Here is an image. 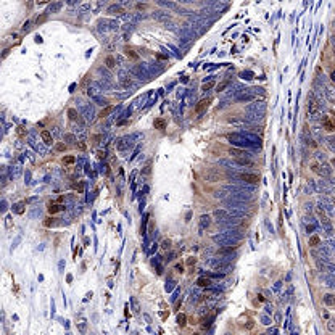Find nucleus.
<instances>
[{
  "mask_svg": "<svg viewBox=\"0 0 335 335\" xmlns=\"http://www.w3.org/2000/svg\"><path fill=\"white\" fill-rule=\"evenodd\" d=\"M240 179L243 180V182H248V184H258V182H259V176H256V174H248V172L240 174Z\"/></svg>",
  "mask_w": 335,
  "mask_h": 335,
  "instance_id": "obj_1",
  "label": "nucleus"
},
{
  "mask_svg": "<svg viewBox=\"0 0 335 335\" xmlns=\"http://www.w3.org/2000/svg\"><path fill=\"white\" fill-rule=\"evenodd\" d=\"M209 103H211V98H203V100H200L198 105L195 106V111L198 113V115H201V113H203V111L209 106Z\"/></svg>",
  "mask_w": 335,
  "mask_h": 335,
  "instance_id": "obj_2",
  "label": "nucleus"
},
{
  "mask_svg": "<svg viewBox=\"0 0 335 335\" xmlns=\"http://www.w3.org/2000/svg\"><path fill=\"white\" fill-rule=\"evenodd\" d=\"M227 139H229L232 143H237V145H245V143H247V139H245V137H242V135H237V134L227 135Z\"/></svg>",
  "mask_w": 335,
  "mask_h": 335,
  "instance_id": "obj_3",
  "label": "nucleus"
},
{
  "mask_svg": "<svg viewBox=\"0 0 335 335\" xmlns=\"http://www.w3.org/2000/svg\"><path fill=\"white\" fill-rule=\"evenodd\" d=\"M106 11L110 13V15H123V7L119 3H116V5H111V7H108V10Z\"/></svg>",
  "mask_w": 335,
  "mask_h": 335,
  "instance_id": "obj_4",
  "label": "nucleus"
},
{
  "mask_svg": "<svg viewBox=\"0 0 335 335\" xmlns=\"http://www.w3.org/2000/svg\"><path fill=\"white\" fill-rule=\"evenodd\" d=\"M324 129H326V131H329V132H332V131L335 129V123L332 121L330 118H329V116H326V118H324Z\"/></svg>",
  "mask_w": 335,
  "mask_h": 335,
  "instance_id": "obj_5",
  "label": "nucleus"
},
{
  "mask_svg": "<svg viewBox=\"0 0 335 335\" xmlns=\"http://www.w3.org/2000/svg\"><path fill=\"white\" fill-rule=\"evenodd\" d=\"M41 139H42V142H44V143L50 145V143H52V134H50L49 131H42L41 132Z\"/></svg>",
  "mask_w": 335,
  "mask_h": 335,
  "instance_id": "obj_6",
  "label": "nucleus"
},
{
  "mask_svg": "<svg viewBox=\"0 0 335 335\" xmlns=\"http://www.w3.org/2000/svg\"><path fill=\"white\" fill-rule=\"evenodd\" d=\"M153 18H156L158 21H168L169 20V15L164 13V11H155L153 13Z\"/></svg>",
  "mask_w": 335,
  "mask_h": 335,
  "instance_id": "obj_7",
  "label": "nucleus"
},
{
  "mask_svg": "<svg viewBox=\"0 0 335 335\" xmlns=\"http://www.w3.org/2000/svg\"><path fill=\"white\" fill-rule=\"evenodd\" d=\"M63 209H65L63 205H50V206H49V213H50V214H55V213L63 211Z\"/></svg>",
  "mask_w": 335,
  "mask_h": 335,
  "instance_id": "obj_8",
  "label": "nucleus"
},
{
  "mask_svg": "<svg viewBox=\"0 0 335 335\" xmlns=\"http://www.w3.org/2000/svg\"><path fill=\"white\" fill-rule=\"evenodd\" d=\"M131 305H132V311H134L135 314H139V313H140V306H139V301H137V298H134V297H132V298H131Z\"/></svg>",
  "mask_w": 335,
  "mask_h": 335,
  "instance_id": "obj_9",
  "label": "nucleus"
},
{
  "mask_svg": "<svg viewBox=\"0 0 335 335\" xmlns=\"http://www.w3.org/2000/svg\"><path fill=\"white\" fill-rule=\"evenodd\" d=\"M24 203H16V205H13V211L15 213H18V214H23L24 213Z\"/></svg>",
  "mask_w": 335,
  "mask_h": 335,
  "instance_id": "obj_10",
  "label": "nucleus"
},
{
  "mask_svg": "<svg viewBox=\"0 0 335 335\" xmlns=\"http://www.w3.org/2000/svg\"><path fill=\"white\" fill-rule=\"evenodd\" d=\"M121 84H123L124 87H129V86L132 84L131 79H129V76H127V74H124V73H121Z\"/></svg>",
  "mask_w": 335,
  "mask_h": 335,
  "instance_id": "obj_11",
  "label": "nucleus"
},
{
  "mask_svg": "<svg viewBox=\"0 0 335 335\" xmlns=\"http://www.w3.org/2000/svg\"><path fill=\"white\" fill-rule=\"evenodd\" d=\"M164 127H166V121L164 119H161V118H158L155 121V129H159V131H163Z\"/></svg>",
  "mask_w": 335,
  "mask_h": 335,
  "instance_id": "obj_12",
  "label": "nucleus"
},
{
  "mask_svg": "<svg viewBox=\"0 0 335 335\" xmlns=\"http://www.w3.org/2000/svg\"><path fill=\"white\" fill-rule=\"evenodd\" d=\"M68 115H70V118L73 119V121H81V118H79V115H78V111L74 110V108H70V110H68Z\"/></svg>",
  "mask_w": 335,
  "mask_h": 335,
  "instance_id": "obj_13",
  "label": "nucleus"
},
{
  "mask_svg": "<svg viewBox=\"0 0 335 335\" xmlns=\"http://www.w3.org/2000/svg\"><path fill=\"white\" fill-rule=\"evenodd\" d=\"M230 155L235 156V158H240V156H245L247 153L245 151H242V150H238V148H230Z\"/></svg>",
  "mask_w": 335,
  "mask_h": 335,
  "instance_id": "obj_14",
  "label": "nucleus"
},
{
  "mask_svg": "<svg viewBox=\"0 0 335 335\" xmlns=\"http://www.w3.org/2000/svg\"><path fill=\"white\" fill-rule=\"evenodd\" d=\"M61 2H57V3H53V5H50V8H49V13H57V11H60V8H61Z\"/></svg>",
  "mask_w": 335,
  "mask_h": 335,
  "instance_id": "obj_15",
  "label": "nucleus"
},
{
  "mask_svg": "<svg viewBox=\"0 0 335 335\" xmlns=\"http://www.w3.org/2000/svg\"><path fill=\"white\" fill-rule=\"evenodd\" d=\"M113 110H115L113 106H106L105 110H102V113H100L98 116H100V118H106V116L110 115V113H113Z\"/></svg>",
  "mask_w": 335,
  "mask_h": 335,
  "instance_id": "obj_16",
  "label": "nucleus"
},
{
  "mask_svg": "<svg viewBox=\"0 0 335 335\" xmlns=\"http://www.w3.org/2000/svg\"><path fill=\"white\" fill-rule=\"evenodd\" d=\"M316 110H317V103H316L314 100H309V102H308V111H309V113H314Z\"/></svg>",
  "mask_w": 335,
  "mask_h": 335,
  "instance_id": "obj_17",
  "label": "nucleus"
},
{
  "mask_svg": "<svg viewBox=\"0 0 335 335\" xmlns=\"http://www.w3.org/2000/svg\"><path fill=\"white\" fill-rule=\"evenodd\" d=\"M319 243H321V238L317 237V235H313V237L309 238V245L311 247H317Z\"/></svg>",
  "mask_w": 335,
  "mask_h": 335,
  "instance_id": "obj_18",
  "label": "nucleus"
},
{
  "mask_svg": "<svg viewBox=\"0 0 335 335\" xmlns=\"http://www.w3.org/2000/svg\"><path fill=\"white\" fill-rule=\"evenodd\" d=\"M106 68H110V70H111V68H115V58H113V57H106Z\"/></svg>",
  "mask_w": 335,
  "mask_h": 335,
  "instance_id": "obj_19",
  "label": "nucleus"
},
{
  "mask_svg": "<svg viewBox=\"0 0 335 335\" xmlns=\"http://www.w3.org/2000/svg\"><path fill=\"white\" fill-rule=\"evenodd\" d=\"M158 3H159V5H163V7H166V8H171V10H176V8H177V7H176L174 3H169V2H164V0H159Z\"/></svg>",
  "mask_w": 335,
  "mask_h": 335,
  "instance_id": "obj_20",
  "label": "nucleus"
},
{
  "mask_svg": "<svg viewBox=\"0 0 335 335\" xmlns=\"http://www.w3.org/2000/svg\"><path fill=\"white\" fill-rule=\"evenodd\" d=\"M126 55H127V57H131L132 60H137V58H139V55H137L132 49H126Z\"/></svg>",
  "mask_w": 335,
  "mask_h": 335,
  "instance_id": "obj_21",
  "label": "nucleus"
},
{
  "mask_svg": "<svg viewBox=\"0 0 335 335\" xmlns=\"http://www.w3.org/2000/svg\"><path fill=\"white\" fill-rule=\"evenodd\" d=\"M197 284H198L200 287H208L209 285V280H208V279H205V277H200L198 280H197Z\"/></svg>",
  "mask_w": 335,
  "mask_h": 335,
  "instance_id": "obj_22",
  "label": "nucleus"
},
{
  "mask_svg": "<svg viewBox=\"0 0 335 335\" xmlns=\"http://www.w3.org/2000/svg\"><path fill=\"white\" fill-rule=\"evenodd\" d=\"M213 87H214V82H213V81H209V82H205L203 86H201V90H205V92H206V90L213 89Z\"/></svg>",
  "mask_w": 335,
  "mask_h": 335,
  "instance_id": "obj_23",
  "label": "nucleus"
},
{
  "mask_svg": "<svg viewBox=\"0 0 335 335\" xmlns=\"http://www.w3.org/2000/svg\"><path fill=\"white\" fill-rule=\"evenodd\" d=\"M185 321H187V317H185V314H179V316H177V324H179L180 327H182V326H185Z\"/></svg>",
  "mask_w": 335,
  "mask_h": 335,
  "instance_id": "obj_24",
  "label": "nucleus"
},
{
  "mask_svg": "<svg viewBox=\"0 0 335 335\" xmlns=\"http://www.w3.org/2000/svg\"><path fill=\"white\" fill-rule=\"evenodd\" d=\"M237 163L242 164V166H245V164H251V161L247 159V158H243V156H240V158H237Z\"/></svg>",
  "mask_w": 335,
  "mask_h": 335,
  "instance_id": "obj_25",
  "label": "nucleus"
},
{
  "mask_svg": "<svg viewBox=\"0 0 335 335\" xmlns=\"http://www.w3.org/2000/svg\"><path fill=\"white\" fill-rule=\"evenodd\" d=\"M74 161H76V158H74V156H71V155L63 158V163H66V164H73Z\"/></svg>",
  "mask_w": 335,
  "mask_h": 335,
  "instance_id": "obj_26",
  "label": "nucleus"
},
{
  "mask_svg": "<svg viewBox=\"0 0 335 335\" xmlns=\"http://www.w3.org/2000/svg\"><path fill=\"white\" fill-rule=\"evenodd\" d=\"M214 216L217 217V221H222V219H224L226 216H227V214H226L224 211H216V213H214Z\"/></svg>",
  "mask_w": 335,
  "mask_h": 335,
  "instance_id": "obj_27",
  "label": "nucleus"
},
{
  "mask_svg": "<svg viewBox=\"0 0 335 335\" xmlns=\"http://www.w3.org/2000/svg\"><path fill=\"white\" fill-rule=\"evenodd\" d=\"M326 303H327V305H334L335 298L332 297V295H326Z\"/></svg>",
  "mask_w": 335,
  "mask_h": 335,
  "instance_id": "obj_28",
  "label": "nucleus"
},
{
  "mask_svg": "<svg viewBox=\"0 0 335 335\" xmlns=\"http://www.w3.org/2000/svg\"><path fill=\"white\" fill-rule=\"evenodd\" d=\"M74 188L78 190V193H82V192H84V184H76V185H74Z\"/></svg>",
  "mask_w": 335,
  "mask_h": 335,
  "instance_id": "obj_29",
  "label": "nucleus"
},
{
  "mask_svg": "<svg viewBox=\"0 0 335 335\" xmlns=\"http://www.w3.org/2000/svg\"><path fill=\"white\" fill-rule=\"evenodd\" d=\"M227 84H229V82H227V81H224V82H221V84H219V86H217V90H219V92H221V90H224V89H226V87H227Z\"/></svg>",
  "mask_w": 335,
  "mask_h": 335,
  "instance_id": "obj_30",
  "label": "nucleus"
},
{
  "mask_svg": "<svg viewBox=\"0 0 335 335\" xmlns=\"http://www.w3.org/2000/svg\"><path fill=\"white\" fill-rule=\"evenodd\" d=\"M65 140H66V142H74L76 139H74L73 134H66V135H65Z\"/></svg>",
  "mask_w": 335,
  "mask_h": 335,
  "instance_id": "obj_31",
  "label": "nucleus"
},
{
  "mask_svg": "<svg viewBox=\"0 0 335 335\" xmlns=\"http://www.w3.org/2000/svg\"><path fill=\"white\" fill-rule=\"evenodd\" d=\"M208 224H209V217L208 216H203V217H201V226L205 227V226H208Z\"/></svg>",
  "mask_w": 335,
  "mask_h": 335,
  "instance_id": "obj_32",
  "label": "nucleus"
},
{
  "mask_svg": "<svg viewBox=\"0 0 335 335\" xmlns=\"http://www.w3.org/2000/svg\"><path fill=\"white\" fill-rule=\"evenodd\" d=\"M169 247H171V242H169V240H164L163 243H161V248H164V250H168Z\"/></svg>",
  "mask_w": 335,
  "mask_h": 335,
  "instance_id": "obj_33",
  "label": "nucleus"
},
{
  "mask_svg": "<svg viewBox=\"0 0 335 335\" xmlns=\"http://www.w3.org/2000/svg\"><path fill=\"white\" fill-rule=\"evenodd\" d=\"M5 226H7L8 229H10V227H11V217H10V216H7V217H5Z\"/></svg>",
  "mask_w": 335,
  "mask_h": 335,
  "instance_id": "obj_34",
  "label": "nucleus"
},
{
  "mask_svg": "<svg viewBox=\"0 0 335 335\" xmlns=\"http://www.w3.org/2000/svg\"><path fill=\"white\" fill-rule=\"evenodd\" d=\"M45 18H47V15H42V16H39L36 20V23H37V24H41V23H44V21H45Z\"/></svg>",
  "mask_w": 335,
  "mask_h": 335,
  "instance_id": "obj_35",
  "label": "nucleus"
},
{
  "mask_svg": "<svg viewBox=\"0 0 335 335\" xmlns=\"http://www.w3.org/2000/svg\"><path fill=\"white\" fill-rule=\"evenodd\" d=\"M65 148H66L65 143H58V145H57V150H58V151H63Z\"/></svg>",
  "mask_w": 335,
  "mask_h": 335,
  "instance_id": "obj_36",
  "label": "nucleus"
},
{
  "mask_svg": "<svg viewBox=\"0 0 335 335\" xmlns=\"http://www.w3.org/2000/svg\"><path fill=\"white\" fill-rule=\"evenodd\" d=\"M29 26H31V23H29V21H26L24 24H23V31H26V32H28V31H29Z\"/></svg>",
  "mask_w": 335,
  "mask_h": 335,
  "instance_id": "obj_37",
  "label": "nucleus"
},
{
  "mask_svg": "<svg viewBox=\"0 0 335 335\" xmlns=\"http://www.w3.org/2000/svg\"><path fill=\"white\" fill-rule=\"evenodd\" d=\"M18 134H20L21 137H24V135H26V131L23 129V127H18Z\"/></svg>",
  "mask_w": 335,
  "mask_h": 335,
  "instance_id": "obj_38",
  "label": "nucleus"
},
{
  "mask_svg": "<svg viewBox=\"0 0 335 335\" xmlns=\"http://www.w3.org/2000/svg\"><path fill=\"white\" fill-rule=\"evenodd\" d=\"M37 214H39V216H41V209H34V211H32V213H31V217H34V216H37Z\"/></svg>",
  "mask_w": 335,
  "mask_h": 335,
  "instance_id": "obj_39",
  "label": "nucleus"
},
{
  "mask_svg": "<svg viewBox=\"0 0 335 335\" xmlns=\"http://www.w3.org/2000/svg\"><path fill=\"white\" fill-rule=\"evenodd\" d=\"M79 330H81V332H86V322H81V324H79Z\"/></svg>",
  "mask_w": 335,
  "mask_h": 335,
  "instance_id": "obj_40",
  "label": "nucleus"
},
{
  "mask_svg": "<svg viewBox=\"0 0 335 335\" xmlns=\"http://www.w3.org/2000/svg\"><path fill=\"white\" fill-rule=\"evenodd\" d=\"M137 10H147V5H145V3H139V5H137Z\"/></svg>",
  "mask_w": 335,
  "mask_h": 335,
  "instance_id": "obj_41",
  "label": "nucleus"
},
{
  "mask_svg": "<svg viewBox=\"0 0 335 335\" xmlns=\"http://www.w3.org/2000/svg\"><path fill=\"white\" fill-rule=\"evenodd\" d=\"M66 3L68 5H76V3H79V0H66Z\"/></svg>",
  "mask_w": 335,
  "mask_h": 335,
  "instance_id": "obj_42",
  "label": "nucleus"
},
{
  "mask_svg": "<svg viewBox=\"0 0 335 335\" xmlns=\"http://www.w3.org/2000/svg\"><path fill=\"white\" fill-rule=\"evenodd\" d=\"M176 271H177V272H184V267H182V264H177V266H176Z\"/></svg>",
  "mask_w": 335,
  "mask_h": 335,
  "instance_id": "obj_43",
  "label": "nucleus"
},
{
  "mask_svg": "<svg viewBox=\"0 0 335 335\" xmlns=\"http://www.w3.org/2000/svg\"><path fill=\"white\" fill-rule=\"evenodd\" d=\"M97 155H98V158H105V156H106V153H105V151H102V150H100V151H98V153H97Z\"/></svg>",
  "mask_w": 335,
  "mask_h": 335,
  "instance_id": "obj_44",
  "label": "nucleus"
},
{
  "mask_svg": "<svg viewBox=\"0 0 335 335\" xmlns=\"http://www.w3.org/2000/svg\"><path fill=\"white\" fill-rule=\"evenodd\" d=\"M89 8H90V5H82L79 10H81V11H86V10H89Z\"/></svg>",
  "mask_w": 335,
  "mask_h": 335,
  "instance_id": "obj_45",
  "label": "nucleus"
},
{
  "mask_svg": "<svg viewBox=\"0 0 335 335\" xmlns=\"http://www.w3.org/2000/svg\"><path fill=\"white\" fill-rule=\"evenodd\" d=\"M129 2H131V0H118L119 5H126V3H129Z\"/></svg>",
  "mask_w": 335,
  "mask_h": 335,
  "instance_id": "obj_46",
  "label": "nucleus"
},
{
  "mask_svg": "<svg viewBox=\"0 0 335 335\" xmlns=\"http://www.w3.org/2000/svg\"><path fill=\"white\" fill-rule=\"evenodd\" d=\"M195 263V258H188L187 259V264H193Z\"/></svg>",
  "mask_w": 335,
  "mask_h": 335,
  "instance_id": "obj_47",
  "label": "nucleus"
},
{
  "mask_svg": "<svg viewBox=\"0 0 335 335\" xmlns=\"http://www.w3.org/2000/svg\"><path fill=\"white\" fill-rule=\"evenodd\" d=\"M78 147L81 148V150H86V145H84L82 142H79V143H78Z\"/></svg>",
  "mask_w": 335,
  "mask_h": 335,
  "instance_id": "obj_48",
  "label": "nucleus"
},
{
  "mask_svg": "<svg viewBox=\"0 0 335 335\" xmlns=\"http://www.w3.org/2000/svg\"><path fill=\"white\" fill-rule=\"evenodd\" d=\"M50 224H53V221H52V217H49V219L45 221V226H50Z\"/></svg>",
  "mask_w": 335,
  "mask_h": 335,
  "instance_id": "obj_49",
  "label": "nucleus"
},
{
  "mask_svg": "<svg viewBox=\"0 0 335 335\" xmlns=\"http://www.w3.org/2000/svg\"><path fill=\"white\" fill-rule=\"evenodd\" d=\"M47 2H50V0H37V3L39 5H44V3H47Z\"/></svg>",
  "mask_w": 335,
  "mask_h": 335,
  "instance_id": "obj_50",
  "label": "nucleus"
},
{
  "mask_svg": "<svg viewBox=\"0 0 335 335\" xmlns=\"http://www.w3.org/2000/svg\"><path fill=\"white\" fill-rule=\"evenodd\" d=\"M7 209V201H2V211H5Z\"/></svg>",
  "mask_w": 335,
  "mask_h": 335,
  "instance_id": "obj_51",
  "label": "nucleus"
},
{
  "mask_svg": "<svg viewBox=\"0 0 335 335\" xmlns=\"http://www.w3.org/2000/svg\"><path fill=\"white\" fill-rule=\"evenodd\" d=\"M330 79L335 82V71H332V73H330Z\"/></svg>",
  "mask_w": 335,
  "mask_h": 335,
  "instance_id": "obj_52",
  "label": "nucleus"
},
{
  "mask_svg": "<svg viewBox=\"0 0 335 335\" xmlns=\"http://www.w3.org/2000/svg\"><path fill=\"white\" fill-rule=\"evenodd\" d=\"M332 44H334V45H335V32H334V34H332Z\"/></svg>",
  "mask_w": 335,
  "mask_h": 335,
  "instance_id": "obj_53",
  "label": "nucleus"
},
{
  "mask_svg": "<svg viewBox=\"0 0 335 335\" xmlns=\"http://www.w3.org/2000/svg\"><path fill=\"white\" fill-rule=\"evenodd\" d=\"M330 164H332V166H334V168H335V158H332V161H330Z\"/></svg>",
  "mask_w": 335,
  "mask_h": 335,
  "instance_id": "obj_54",
  "label": "nucleus"
},
{
  "mask_svg": "<svg viewBox=\"0 0 335 335\" xmlns=\"http://www.w3.org/2000/svg\"><path fill=\"white\" fill-rule=\"evenodd\" d=\"M334 55H335V50H334Z\"/></svg>",
  "mask_w": 335,
  "mask_h": 335,
  "instance_id": "obj_55",
  "label": "nucleus"
}]
</instances>
